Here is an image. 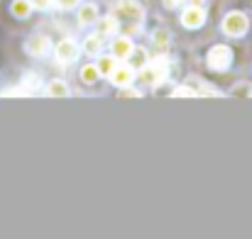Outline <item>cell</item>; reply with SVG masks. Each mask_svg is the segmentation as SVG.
<instances>
[{
    "label": "cell",
    "instance_id": "cell-1",
    "mask_svg": "<svg viewBox=\"0 0 252 239\" xmlns=\"http://www.w3.org/2000/svg\"><path fill=\"white\" fill-rule=\"evenodd\" d=\"M167 71H169V59L167 56H157V59H152L150 64L142 66V80L147 85H159L162 80L167 79Z\"/></svg>",
    "mask_w": 252,
    "mask_h": 239
},
{
    "label": "cell",
    "instance_id": "cell-2",
    "mask_svg": "<svg viewBox=\"0 0 252 239\" xmlns=\"http://www.w3.org/2000/svg\"><path fill=\"white\" fill-rule=\"evenodd\" d=\"M230 61H233V52L228 47H223V44H218V47H213L208 52V66L213 71H225L230 66Z\"/></svg>",
    "mask_w": 252,
    "mask_h": 239
},
{
    "label": "cell",
    "instance_id": "cell-3",
    "mask_svg": "<svg viewBox=\"0 0 252 239\" xmlns=\"http://www.w3.org/2000/svg\"><path fill=\"white\" fill-rule=\"evenodd\" d=\"M223 29H225V34H230V37H243V34L248 32V17H245L243 12H230V15L223 20Z\"/></svg>",
    "mask_w": 252,
    "mask_h": 239
},
{
    "label": "cell",
    "instance_id": "cell-4",
    "mask_svg": "<svg viewBox=\"0 0 252 239\" xmlns=\"http://www.w3.org/2000/svg\"><path fill=\"white\" fill-rule=\"evenodd\" d=\"M54 54H57V61H59V64H71V61H76V56H79V47H76L74 39H64V42L57 44Z\"/></svg>",
    "mask_w": 252,
    "mask_h": 239
},
{
    "label": "cell",
    "instance_id": "cell-5",
    "mask_svg": "<svg viewBox=\"0 0 252 239\" xmlns=\"http://www.w3.org/2000/svg\"><path fill=\"white\" fill-rule=\"evenodd\" d=\"M203 20H206V12H203V7H201V5H189V7L184 10V15H181V25H184V27H189V29L201 27V25H203Z\"/></svg>",
    "mask_w": 252,
    "mask_h": 239
},
{
    "label": "cell",
    "instance_id": "cell-6",
    "mask_svg": "<svg viewBox=\"0 0 252 239\" xmlns=\"http://www.w3.org/2000/svg\"><path fill=\"white\" fill-rule=\"evenodd\" d=\"M118 17L127 20V22H140L142 20V7L135 2V0H120L118 2Z\"/></svg>",
    "mask_w": 252,
    "mask_h": 239
},
{
    "label": "cell",
    "instance_id": "cell-7",
    "mask_svg": "<svg viewBox=\"0 0 252 239\" xmlns=\"http://www.w3.org/2000/svg\"><path fill=\"white\" fill-rule=\"evenodd\" d=\"M49 49H52V42H49V37H44V34H34V37L27 39V52H30L32 56H44Z\"/></svg>",
    "mask_w": 252,
    "mask_h": 239
},
{
    "label": "cell",
    "instance_id": "cell-8",
    "mask_svg": "<svg viewBox=\"0 0 252 239\" xmlns=\"http://www.w3.org/2000/svg\"><path fill=\"white\" fill-rule=\"evenodd\" d=\"M135 79V71H132V66H115L113 69V74H110V80L115 83V85H130Z\"/></svg>",
    "mask_w": 252,
    "mask_h": 239
},
{
    "label": "cell",
    "instance_id": "cell-9",
    "mask_svg": "<svg viewBox=\"0 0 252 239\" xmlns=\"http://www.w3.org/2000/svg\"><path fill=\"white\" fill-rule=\"evenodd\" d=\"M130 54H132V42L127 37H118L113 42V56L115 59H127Z\"/></svg>",
    "mask_w": 252,
    "mask_h": 239
},
{
    "label": "cell",
    "instance_id": "cell-10",
    "mask_svg": "<svg viewBox=\"0 0 252 239\" xmlns=\"http://www.w3.org/2000/svg\"><path fill=\"white\" fill-rule=\"evenodd\" d=\"M10 10H12L15 17H27V15L32 12V2H30V0H15Z\"/></svg>",
    "mask_w": 252,
    "mask_h": 239
},
{
    "label": "cell",
    "instance_id": "cell-11",
    "mask_svg": "<svg viewBox=\"0 0 252 239\" xmlns=\"http://www.w3.org/2000/svg\"><path fill=\"white\" fill-rule=\"evenodd\" d=\"M95 66H98V74L110 76V74H113V69H115V56H100V61H98Z\"/></svg>",
    "mask_w": 252,
    "mask_h": 239
},
{
    "label": "cell",
    "instance_id": "cell-12",
    "mask_svg": "<svg viewBox=\"0 0 252 239\" xmlns=\"http://www.w3.org/2000/svg\"><path fill=\"white\" fill-rule=\"evenodd\" d=\"M47 95H59V98H64V95H69V88H66L64 80H52L49 88H47Z\"/></svg>",
    "mask_w": 252,
    "mask_h": 239
},
{
    "label": "cell",
    "instance_id": "cell-13",
    "mask_svg": "<svg viewBox=\"0 0 252 239\" xmlns=\"http://www.w3.org/2000/svg\"><path fill=\"white\" fill-rule=\"evenodd\" d=\"M95 17H98V15H95V7H93V5H84V7L79 10V20H81V25H91Z\"/></svg>",
    "mask_w": 252,
    "mask_h": 239
},
{
    "label": "cell",
    "instance_id": "cell-14",
    "mask_svg": "<svg viewBox=\"0 0 252 239\" xmlns=\"http://www.w3.org/2000/svg\"><path fill=\"white\" fill-rule=\"evenodd\" d=\"M98 76H100V74H98V66H93V64H88V66L81 69V79H84L86 83H95Z\"/></svg>",
    "mask_w": 252,
    "mask_h": 239
},
{
    "label": "cell",
    "instance_id": "cell-15",
    "mask_svg": "<svg viewBox=\"0 0 252 239\" xmlns=\"http://www.w3.org/2000/svg\"><path fill=\"white\" fill-rule=\"evenodd\" d=\"M100 29H103V34H113V32L118 29V15H115V17H113V15L105 17L103 25H100Z\"/></svg>",
    "mask_w": 252,
    "mask_h": 239
},
{
    "label": "cell",
    "instance_id": "cell-16",
    "mask_svg": "<svg viewBox=\"0 0 252 239\" xmlns=\"http://www.w3.org/2000/svg\"><path fill=\"white\" fill-rule=\"evenodd\" d=\"M84 49L88 54H98L100 52V37H88L84 42Z\"/></svg>",
    "mask_w": 252,
    "mask_h": 239
},
{
    "label": "cell",
    "instance_id": "cell-17",
    "mask_svg": "<svg viewBox=\"0 0 252 239\" xmlns=\"http://www.w3.org/2000/svg\"><path fill=\"white\" fill-rule=\"evenodd\" d=\"M193 95H196V90L191 85H179L174 90V98H193Z\"/></svg>",
    "mask_w": 252,
    "mask_h": 239
},
{
    "label": "cell",
    "instance_id": "cell-18",
    "mask_svg": "<svg viewBox=\"0 0 252 239\" xmlns=\"http://www.w3.org/2000/svg\"><path fill=\"white\" fill-rule=\"evenodd\" d=\"M30 2H32V7H37V10H47V7L54 5V0H30Z\"/></svg>",
    "mask_w": 252,
    "mask_h": 239
},
{
    "label": "cell",
    "instance_id": "cell-19",
    "mask_svg": "<svg viewBox=\"0 0 252 239\" xmlns=\"http://www.w3.org/2000/svg\"><path fill=\"white\" fill-rule=\"evenodd\" d=\"M37 85H39V76H27L22 83V88H37Z\"/></svg>",
    "mask_w": 252,
    "mask_h": 239
},
{
    "label": "cell",
    "instance_id": "cell-20",
    "mask_svg": "<svg viewBox=\"0 0 252 239\" xmlns=\"http://www.w3.org/2000/svg\"><path fill=\"white\" fill-rule=\"evenodd\" d=\"M54 2H57L59 7H74V5H76L79 0H54Z\"/></svg>",
    "mask_w": 252,
    "mask_h": 239
},
{
    "label": "cell",
    "instance_id": "cell-21",
    "mask_svg": "<svg viewBox=\"0 0 252 239\" xmlns=\"http://www.w3.org/2000/svg\"><path fill=\"white\" fill-rule=\"evenodd\" d=\"M179 5H181V0H164V7H169V10H174Z\"/></svg>",
    "mask_w": 252,
    "mask_h": 239
},
{
    "label": "cell",
    "instance_id": "cell-22",
    "mask_svg": "<svg viewBox=\"0 0 252 239\" xmlns=\"http://www.w3.org/2000/svg\"><path fill=\"white\" fill-rule=\"evenodd\" d=\"M123 95H125V98H140L137 90H123Z\"/></svg>",
    "mask_w": 252,
    "mask_h": 239
},
{
    "label": "cell",
    "instance_id": "cell-23",
    "mask_svg": "<svg viewBox=\"0 0 252 239\" xmlns=\"http://www.w3.org/2000/svg\"><path fill=\"white\" fill-rule=\"evenodd\" d=\"M191 2H193V5H198V2H203V0H191Z\"/></svg>",
    "mask_w": 252,
    "mask_h": 239
}]
</instances>
